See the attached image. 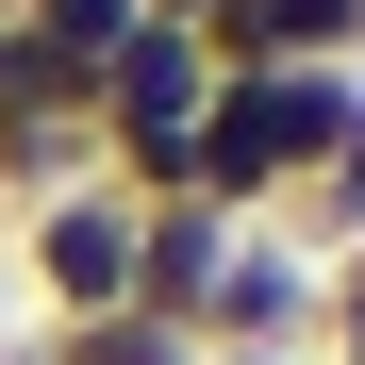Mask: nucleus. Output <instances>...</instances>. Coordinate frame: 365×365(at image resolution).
<instances>
[{"instance_id": "6", "label": "nucleus", "mask_w": 365, "mask_h": 365, "mask_svg": "<svg viewBox=\"0 0 365 365\" xmlns=\"http://www.w3.org/2000/svg\"><path fill=\"white\" fill-rule=\"evenodd\" d=\"M133 17H150V0H17V34H34L83 100H100V67H116V50H133Z\"/></svg>"}, {"instance_id": "1", "label": "nucleus", "mask_w": 365, "mask_h": 365, "mask_svg": "<svg viewBox=\"0 0 365 365\" xmlns=\"http://www.w3.org/2000/svg\"><path fill=\"white\" fill-rule=\"evenodd\" d=\"M332 100H349V67H216L200 133H182V200H200V216H232V232H266L299 182H316Z\"/></svg>"}, {"instance_id": "5", "label": "nucleus", "mask_w": 365, "mask_h": 365, "mask_svg": "<svg viewBox=\"0 0 365 365\" xmlns=\"http://www.w3.org/2000/svg\"><path fill=\"white\" fill-rule=\"evenodd\" d=\"M200 50L216 67H365V0H216Z\"/></svg>"}, {"instance_id": "8", "label": "nucleus", "mask_w": 365, "mask_h": 365, "mask_svg": "<svg viewBox=\"0 0 365 365\" xmlns=\"http://www.w3.org/2000/svg\"><path fill=\"white\" fill-rule=\"evenodd\" d=\"M316 365H365V232L316 250Z\"/></svg>"}, {"instance_id": "4", "label": "nucleus", "mask_w": 365, "mask_h": 365, "mask_svg": "<svg viewBox=\"0 0 365 365\" xmlns=\"http://www.w3.org/2000/svg\"><path fill=\"white\" fill-rule=\"evenodd\" d=\"M216 266H232V216H200V200H150V216H133V316H150V332H182V349H200Z\"/></svg>"}, {"instance_id": "9", "label": "nucleus", "mask_w": 365, "mask_h": 365, "mask_svg": "<svg viewBox=\"0 0 365 365\" xmlns=\"http://www.w3.org/2000/svg\"><path fill=\"white\" fill-rule=\"evenodd\" d=\"M200 365H316V349H200Z\"/></svg>"}, {"instance_id": "3", "label": "nucleus", "mask_w": 365, "mask_h": 365, "mask_svg": "<svg viewBox=\"0 0 365 365\" xmlns=\"http://www.w3.org/2000/svg\"><path fill=\"white\" fill-rule=\"evenodd\" d=\"M200 349H316V250L299 232H232V266L200 299Z\"/></svg>"}, {"instance_id": "10", "label": "nucleus", "mask_w": 365, "mask_h": 365, "mask_svg": "<svg viewBox=\"0 0 365 365\" xmlns=\"http://www.w3.org/2000/svg\"><path fill=\"white\" fill-rule=\"evenodd\" d=\"M150 17H182V34H200V17H216V0H150Z\"/></svg>"}, {"instance_id": "2", "label": "nucleus", "mask_w": 365, "mask_h": 365, "mask_svg": "<svg viewBox=\"0 0 365 365\" xmlns=\"http://www.w3.org/2000/svg\"><path fill=\"white\" fill-rule=\"evenodd\" d=\"M133 216L116 182H67V200L17 216V282H34V332H83V316H133Z\"/></svg>"}, {"instance_id": "7", "label": "nucleus", "mask_w": 365, "mask_h": 365, "mask_svg": "<svg viewBox=\"0 0 365 365\" xmlns=\"http://www.w3.org/2000/svg\"><path fill=\"white\" fill-rule=\"evenodd\" d=\"M34 365H200V349L150 316H83V332H34Z\"/></svg>"}]
</instances>
